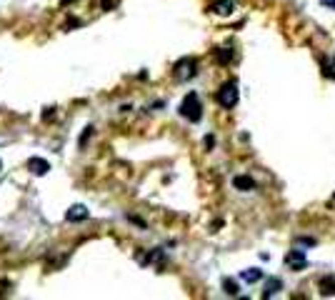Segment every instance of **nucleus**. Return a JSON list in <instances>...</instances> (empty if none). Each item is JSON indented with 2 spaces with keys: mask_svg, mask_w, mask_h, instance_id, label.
I'll return each mask as SVG.
<instances>
[{
  "mask_svg": "<svg viewBox=\"0 0 335 300\" xmlns=\"http://www.w3.org/2000/svg\"><path fill=\"white\" fill-rule=\"evenodd\" d=\"M180 115H183L185 120H190V123H200L203 105H200L198 93H188V95L183 98V103H180Z\"/></svg>",
  "mask_w": 335,
  "mask_h": 300,
  "instance_id": "nucleus-1",
  "label": "nucleus"
},
{
  "mask_svg": "<svg viewBox=\"0 0 335 300\" xmlns=\"http://www.w3.org/2000/svg\"><path fill=\"white\" fill-rule=\"evenodd\" d=\"M238 98H240V93H238V83H235V80L223 83V85H220V90L215 93V100H218L223 108H228V110L238 105Z\"/></svg>",
  "mask_w": 335,
  "mask_h": 300,
  "instance_id": "nucleus-2",
  "label": "nucleus"
},
{
  "mask_svg": "<svg viewBox=\"0 0 335 300\" xmlns=\"http://www.w3.org/2000/svg\"><path fill=\"white\" fill-rule=\"evenodd\" d=\"M173 75L175 80L185 83V80H193L198 75V60L195 58H180L175 65H173Z\"/></svg>",
  "mask_w": 335,
  "mask_h": 300,
  "instance_id": "nucleus-3",
  "label": "nucleus"
},
{
  "mask_svg": "<svg viewBox=\"0 0 335 300\" xmlns=\"http://www.w3.org/2000/svg\"><path fill=\"white\" fill-rule=\"evenodd\" d=\"M285 265H288V268H293V270H305V268H308L305 250H298V248L288 250V255H285Z\"/></svg>",
  "mask_w": 335,
  "mask_h": 300,
  "instance_id": "nucleus-4",
  "label": "nucleus"
},
{
  "mask_svg": "<svg viewBox=\"0 0 335 300\" xmlns=\"http://www.w3.org/2000/svg\"><path fill=\"white\" fill-rule=\"evenodd\" d=\"M88 218H90V210H88L85 205H80V203H78V205H70L65 210L68 223H83V220H88Z\"/></svg>",
  "mask_w": 335,
  "mask_h": 300,
  "instance_id": "nucleus-5",
  "label": "nucleus"
},
{
  "mask_svg": "<svg viewBox=\"0 0 335 300\" xmlns=\"http://www.w3.org/2000/svg\"><path fill=\"white\" fill-rule=\"evenodd\" d=\"M28 170L33 175H48L50 173V163L45 158H28Z\"/></svg>",
  "mask_w": 335,
  "mask_h": 300,
  "instance_id": "nucleus-6",
  "label": "nucleus"
},
{
  "mask_svg": "<svg viewBox=\"0 0 335 300\" xmlns=\"http://www.w3.org/2000/svg\"><path fill=\"white\" fill-rule=\"evenodd\" d=\"M210 10H213L215 15H230V13L235 10V3H233V0H215V3L210 5Z\"/></svg>",
  "mask_w": 335,
  "mask_h": 300,
  "instance_id": "nucleus-7",
  "label": "nucleus"
},
{
  "mask_svg": "<svg viewBox=\"0 0 335 300\" xmlns=\"http://www.w3.org/2000/svg\"><path fill=\"white\" fill-rule=\"evenodd\" d=\"M233 185H235L238 190H243V193L255 190V180H253V178H248V175H235V178H233Z\"/></svg>",
  "mask_w": 335,
  "mask_h": 300,
  "instance_id": "nucleus-8",
  "label": "nucleus"
},
{
  "mask_svg": "<svg viewBox=\"0 0 335 300\" xmlns=\"http://www.w3.org/2000/svg\"><path fill=\"white\" fill-rule=\"evenodd\" d=\"M318 290H320V295H325V298L335 295V278H333V275H328V278H320V283H318Z\"/></svg>",
  "mask_w": 335,
  "mask_h": 300,
  "instance_id": "nucleus-9",
  "label": "nucleus"
},
{
  "mask_svg": "<svg viewBox=\"0 0 335 300\" xmlns=\"http://www.w3.org/2000/svg\"><path fill=\"white\" fill-rule=\"evenodd\" d=\"M280 288H283V280H280V278H268L265 290H263V298H273V295H278V293H280Z\"/></svg>",
  "mask_w": 335,
  "mask_h": 300,
  "instance_id": "nucleus-10",
  "label": "nucleus"
},
{
  "mask_svg": "<svg viewBox=\"0 0 335 300\" xmlns=\"http://www.w3.org/2000/svg\"><path fill=\"white\" fill-rule=\"evenodd\" d=\"M233 58H235V53L230 48H218L215 50V63L218 65H228V63H233Z\"/></svg>",
  "mask_w": 335,
  "mask_h": 300,
  "instance_id": "nucleus-11",
  "label": "nucleus"
},
{
  "mask_svg": "<svg viewBox=\"0 0 335 300\" xmlns=\"http://www.w3.org/2000/svg\"><path fill=\"white\" fill-rule=\"evenodd\" d=\"M240 278H243L245 283H258V280H263V270H260V268H248V270L240 273Z\"/></svg>",
  "mask_w": 335,
  "mask_h": 300,
  "instance_id": "nucleus-12",
  "label": "nucleus"
},
{
  "mask_svg": "<svg viewBox=\"0 0 335 300\" xmlns=\"http://www.w3.org/2000/svg\"><path fill=\"white\" fill-rule=\"evenodd\" d=\"M320 70H323L325 78H335V60L333 58L323 55V58H320Z\"/></svg>",
  "mask_w": 335,
  "mask_h": 300,
  "instance_id": "nucleus-13",
  "label": "nucleus"
},
{
  "mask_svg": "<svg viewBox=\"0 0 335 300\" xmlns=\"http://www.w3.org/2000/svg\"><path fill=\"white\" fill-rule=\"evenodd\" d=\"M223 290H225V295H233V298H235V295L240 293V285H238L233 278H225V280H223Z\"/></svg>",
  "mask_w": 335,
  "mask_h": 300,
  "instance_id": "nucleus-14",
  "label": "nucleus"
},
{
  "mask_svg": "<svg viewBox=\"0 0 335 300\" xmlns=\"http://www.w3.org/2000/svg\"><path fill=\"white\" fill-rule=\"evenodd\" d=\"M90 135H93V128L88 125V128L83 130V135H80V140H78V145H80V148H85V143L90 140Z\"/></svg>",
  "mask_w": 335,
  "mask_h": 300,
  "instance_id": "nucleus-15",
  "label": "nucleus"
},
{
  "mask_svg": "<svg viewBox=\"0 0 335 300\" xmlns=\"http://www.w3.org/2000/svg\"><path fill=\"white\" fill-rule=\"evenodd\" d=\"M298 243H303V245H315L318 240H315V238H298Z\"/></svg>",
  "mask_w": 335,
  "mask_h": 300,
  "instance_id": "nucleus-16",
  "label": "nucleus"
},
{
  "mask_svg": "<svg viewBox=\"0 0 335 300\" xmlns=\"http://www.w3.org/2000/svg\"><path fill=\"white\" fill-rule=\"evenodd\" d=\"M53 110H55V108H45V113H43V120H50V118H53Z\"/></svg>",
  "mask_w": 335,
  "mask_h": 300,
  "instance_id": "nucleus-17",
  "label": "nucleus"
},
{
  "mask_svg": "<svg viewBox=\"0 0 335 300\" xmlns=\"http://www.w3.org/2000/svg\"><path fill=\"white\" fill-rule=\"evenodd\" d=\"M215 145V138L213 135H205V148H213Z\"/></svg>",
  "mask_w": 335,
  "mask_h": 300,
  "instance_id": "nucleus-18",
  "label": "nucleus"
},
{
  "mask_svg": "<svg viewBox=\"0 0 335 300\" xmlns=\"http://www.w3.org/2000/svg\"><path fill=\"white\" fill-rule=\"evenodd\" d=\"M75 25H80V20H75V18H70L65 23V28H75Z\"/></svg>",
  "mask_w": 335,
  "mask_h": 300,
  "instance_id": "nucleus-19",
  "label": "nucleus"
},
{
  "mask_svg": "<svg viewBox=\"0 0 335 300\" xmlns=\"http://www.w3.org/2000/svg\"><path fill=\"white\" fill-rule=\"evenodd\" d=\"M113 5H115V3H113V0H103V8H105V10H110V8H113Z\"/></svg>",
  "mask_w": 335,
  "mask_h": 300,
  "instance_id": "nucleus-20",
  "label": "nucleus"
},
{
  "mask_svg": "<svg viewBox=\"0 0 335 300\" xmlns=\"http://www.w3.org/2000/svg\"><path fill=\"white\" fill-rule=\"evenodd\" d=\"M323 5H328V8H335V0H320Z\"/></svg>",
  "mask_w": 335,
  "mask_h": 300,
  "instance_id": "nucleus-21",
  "label": "nucleus"
},
{
  "mask_svg": "<svg viewBox=\"0 0 335 300\" xmlns=\"http://www.w3.org/2000/svg\"><path fill=\"white\" fill-rule=\"evenodd\" d=\"M68 3H73V0H63V5H68Z\"/></svg>",
  "mask_w": 335,
  "mask_h": 300,
  "instance_id": "nucleus-22",
  "label": "nucleus"
},
{
  "mask_svg": "<svg viewBox=\"0 0 335 300\" xmlns=\"http://www.w3.org/2000/svg\"><path fill=\"white\" fill-rule=\"evenodd\" d=\"M0 170H3V163H0Z\"/></svg>",
  "mask_w": 335,
  "mask_h": 300,
  "instance_id": "nucleus-23",
  "label": "nucleus"
}]
</instances>
